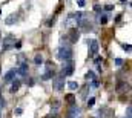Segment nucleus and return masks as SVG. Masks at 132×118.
Instances as JSON below:
<instances>
[{
	"mask_svg": "<svg viewBox=\"0 0 132 118\" xmlns=\"http://www.w3.org/2000/svg\"><path fill=\"white\" fill-rule=\"evenodd\" d=\"M78 112H80V109H78L75 104H72V107L69 109V112H68V118H75V115H78Z\"/></svg>",
	"mask_w": 132,
	"mask_h": 118,
	"instance_id": "9",
	"label": "nucleus"
},
{
	"mask_svg": "<svg viewBox=\"0 0 132 118\" xmlns=\"http://www.w3.org/2000/svg\"><path fill=\"white\" fill-rule=\"evenodd\" d=\"M71 57H72V49L69 48V46H61V48L57 51V58H60V60H63V61L71 60Z\"/></svg>",
	"mask_w": 132,
	"mask_h": 118,
	"instance_id": "1",
	"label": "nucleus"
},
{
	"mask_svg": "<svg viewBox=\"0 0 132 118\" xmlns=\"http://www.w3.org/2000/svg\"><path fill=\"white\" fill-rule=\"evenodd\" d=\"M86 80H88V81H94V80H95V74H94L92 71H89V72L86 74Z\"/></svg>",
	"mask_w": 132,
	"mask_h": 118,
	"instance_id": "11",
	"label": "nucleus"
},
{
	"mask_svg": "<svg viewBox=\"0 0 132 118\" xmlns=\"http://www.w3.org/2000/svg\"><path fill=\"white\" fill-rule=\"evenodd\" d=\"M131 112H132V107H131V106H127V112H126L127 115H126V118H131Z\"/></svg>",
	"mask_w": 132,
	"mask_h": 118,
	"instance_id": "19",
	"label": "nucleus"
},
{
	"mask_svg": "<svg viewBox=\"0 0 132 118\" xmlns=\"http://www.w3.org/2000/svg\"><path fill=\"white\" fill-rule=\"evenodd\" d=\"M65 100L69 101V103H72V101H74V95H72V94H68V95L65 97Z\"/></svg>",
	"mask_w": 132,
	"mask_h": 118,
	"instance_id": "16",
	"label": "nucleus"
},
{
	"mask_svg": "<svg viewBox=\"0 0 132 118\" xmlns=\"http://www.w3.org/2000/svg\"><path fill=\"white\" fill-rule=\"evenodd\" d=\"M45 118H55V115H48V117H45Z\"/></svg>",
	"mask_w": 132,
	"mask_h": 118,
	"instance_id": "26",
	"label": "nucleus"
},
{
	"mask_svg": "<svg viewBox=\"0 0 132 118\" xmlns=\"http://www.w3.org/2000/svg\"><path fill=\"white\" fill-rule=\"evenodd\" d=\"M77 3L78 6H85V0H77Z\"/></svg>",
	"mask_w": 132,
	"mask_h": 118,
	"instance_id": "22",
	"label": "nucleus"
},
{
	"mask_svg": "<svg viewBox=\"0 0 132 118\" xmlns=\"http://www.w3.org/2000/svg\"><path fill=\"white\" fill-rule=\"evenodd\" d=\"M34 63H35V65H42V63H43V58H42V55H35V58H34Z\"/></svg>",
	"mask_w": 132,
	"mask_h": 118,
	"instance_id": "14",
	"label": "nucleus"
},
{
	"mask_svg": "<svg viewBox=\"0 0 132 118\" xmlns=\"http://www.w3.org/2000/svg\"><path fill=\"white\" fill-rule=\"evenodd\" d=\"M115 65H117V66H121V65H123V60H121V58H115Z\"/></svg>",
	"mask_w": 132,
	"mask_h": 118,
	"instance_id": "17",
	"label": "nucleus"
},
{
	"mask_svg": "<svg viewBox=\"0 0 132 118\" xmlns=\"http://www.w3.org/2000/svg\"><path fill=\"white\" fill-rule=\"evenodd\" d=\"M26 83L29 84V86H32V84H34V80H26Z\"/></svg>",
	"mask_w": 132,
	"mask_h": 118,
	"instance_id": "25",
	"label": "nucleus"
},
{
	"mask_svg": "<svg viewBox=\"0 0 132 118\" xmlns=\"http://www.w3.org/2000/svg\"><path fill=\"white\" fill-rule=\"evenodd\" d=\"M88 46H89V55L91 57H95L98 52V41L97 40H88Z\"/></svg>",
	"mask_w": 132,
	"mask_h": 118,
	"instance_id": "3",
	"label": "nucleus"
},
{
	"mask_svg": "<svg viewBox=\"0 0 132 118\" xmlns=\"http://www.w3.org/2000/svg\"><path fill=\"white\" fill-rule=\"evenodd\" d=\"M19 87H20V81L17 80V81H14L12 83V87H11V92H17L19 91Z\"/></svg>",
	"mask_w": 132,
	"mask_h": 118,
	"instance_id": "12",
	"label": "nucleus"
},
{
	"mask_svg": "<svg viewBox=\"0 0 132 118\" xmlns=\"http://www.w3.org/2000/svg\"><path fill=\"white\" fill-rule=\"evenodd\" d=\"M94 103H95V98H89L88 100V106H94Z\"/></svg>",
	"mask_w": 132,
	"mask_h": 118,
	"instance_id": "18",
	"label": "nucleus"
},
{
	"mask_svg": "<svg viewBox=\"0 0 132 118\" xmlns=\"http://www.w3.org/2000/svg\"><path fill=\"white\" fill-rule=\"evenodd\" d=\"M15 74L22 75V77H25V75L28 74V63H20L19 67L15 69Z\"/></svg>",
	"mask_w": 132,
	"mask_h": 118,
	"instance_id": "6",
	"label": "nucleus"
},
{
	"mask_svg": "<svg viewBox=\"0 0 132 118\" xmlns=\"http://www.w3.org/2000/svg\"><path fill=\"white\" fill-rule=\"evenodd\" d=\"M72 72H74V63L71 60L65 61L63 63V71H61V74H63L65 77H68V75H72Z\"/></svg>",
	"mask_w": 132,
	"mask_h": 118,
	"instance_id": "4",
	"label": "nucleus"
},
{
	"mask_svg": "<svg viewBox=\"0 0 132 118\" xmlns=\"http://www.w3.org/2000/svg\"><path fill=\"white\" fill-rule=\"evenodd\" d=\"M121 2H126V0H121Z\"/></svg>",
	"mask_w": 132,
	"mask_h": 118,
	"instance_id": "27",
	"label": "nucleus"
},
{
	"mask_svg": "<svg viewBox=\"0 0 132 118\" xmlns=\"http://www.w3.org/2000/svg\"><path fill=\"white\" fill-rule=\"evenodd\" d=\"M123 49H125V51H127V52H129V51H131V46H129V45H123Z\"/></svg>",
	"mask_w": 132,
	"mask_h": 118,
	"instance_id": "21",
	"label": "nucleus"
},
{
	"mask_svg": "<svg viewBox=\"0 0 132 118\" xmlns=\"http://www.w3.org/2000/svg\"><path fill=\"white\" fill-rule=\"evenodd\" d=\"M52 84H54L55 91H63V87H65V75L60 74L59 77H55L54 81H52Z\"/></svg>",
	"mask_w": 132,
	"mask_h": 118,
	"instance_id": "2",
	"label": "nucleus"
},
{
	"mask_svg": "<svg viewBox=\"0 0 132 118\" xmlns=\"http://www.w3.org/2000/svg\"><path fill=\"white\" fill-rule=\"evenodd\" d=\"M68 87H69V89H77V87H78V83H75V81H69L68 83Z\"/></svg>",
	"mask_w": 132,
	"mask_h": 118,
	"instance_id": "13",
	"label": "nucleus"
},
{
	"mask_svg": "<svg viewBox=\"0 0 132 118\" xmlns=\"http://www.w3.org/2000/svg\"><path fill=\"white\" fill-rule=\"evenodd\" d=\"M126 89H127V84H126L125 81H120V83L117 84V92H118V94H121V92H125Z\"/></svg>",
	"mask_w": 132,
	"mask_h": 118,
	"instance_id": "10",
	"label": "nucleus"
},
{
	"mask_svg": "<svg viewBox=\"0 0 132 118\" xmlns=\"http://www.w3.org/2000/svg\"><path fill=\"white\" fill-rule=\"evenodd\" d=\"M14 77H15V69H11V71H8V72L5 74L3 81H5V83H11L12 80H14Z\"/></svg>",
	"mask_w": 132,
	"mask_h": 118,
	"instance_id": "7",
	"label": "nucleus"
},
{
	"mask_svg": "<svg viewBox=\"0 0 132 118\" xmlns=\"http://www.w3.org/2000/svg\"><path fill=\"white\" fill-rule=\"evenodd\" d=\"M12 48H15V41L11 39V37H8V39L3 40V43H2V49L3 51H9Z\"/></svg>",
	"mask_w": 132,
	"mask_h": 118,
	"instance_id": "5",
	"label": "nucleus"
},
{
	"mask_svg": "<svg viewBox=\"0 0 132 118\" xmlns=\"http://www.w3.org/2000/svg\"><path fill=\"white\" fill-rule=\"evenodd\" d=\"M69 40H71V43H75V41L78 40V29H71L69 31Z\"/></svg>",
	"mask_w": 132,
	"mask_h": 118,
	"instance_id": "8",
	"label": "nucleus"
},
{
	"mask_svg": "<svg viewBox=\"0 0 132 118\" xmlns=\"http://www.w3.org/2000/svg\"><path fill=\"white\" fill-rule=\"evenodd\" d=\"M105 9H106V11H112V9H114V6H112V5H106V6H105Z\"/></svg>",
	"mask_w": 132,
	"mask_h": 118,
	"instance_id": "20",
	"label": "nucleus"
},
{
	"mask_svg": "<svg viewBox=\"0 0 132 118\" xmlns=\"http://www.w3.org/2000/svg\"><path fill=\"white\" fill-rule=\"evenodd\" d=\"M23 111H22V109H20V107H17V109H15V113H17V115H20V113H22Z\"/></svg>",
	"mask_w": 132,
	"mask_h": 118,
	"instance_id": "24",
	"label": "nucleus"
},
{
	"mask_svg": "<svg viewBox=\"0 0 132 118\" xmlns=\"http://www.w3.org/2000/svg\"><path fill=\"white\" fill-rule=\"evenodd\" d=\"M106 22H108V15H106V14L100 15V23H101V25H105Z\"/></svg>",
	"mask_w": 132,
	"mask_h": 118,
	"instance_id": "15",
	"label": "nucleus"
},
{
	"mask_svg": "<svg viewBox=\"0 0 132 118\" xmlns=\"http://www.w3.org/2000/svg\"><path fill=\"white\" fill-rule=\"evenodd\" d=\"M54 107H55V109L60 107V103H59V101H54Z\"/></svg>",
	"mask_w": 132,
	"mask_h": 118,
	"instance_id": "23",
	"label": "nucleus"
}]
</instances>
